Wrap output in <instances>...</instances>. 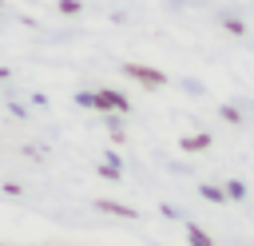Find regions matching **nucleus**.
I'll list each match as a JSON object with an SVG mask.
<instances>
[{
	"mask_svg": "<svg viewBox=\"0 0 254 246\" xmlns=\"http://www.w3.org/2000/svg\"><path fill=\"white\" fill-rule=\"evenodd\" d=\"M83 107H95V111H115V115H127L131 111V99L123 91H111V87H99L95 95H79Z\"/></svg>",
	"mask_w": 254,
	"mask_h": 246,
	"instance_id": "obj_1",
	"label": "nucleus"
},
{
	"mask_svg": "<svg viewBox=\"0 0 254 246\" xmlns=\"http://www.w3.org/2000/svg\"><path fill=\"white\" fill-rule=\"evenodd\" d=\"M123 75L135 79V83H143V87H163V83H167V71H159V67H151V63H135V60L123 63Z\"/></svg>",
	"mask_w": 254,
	"mask_h": 246,
	"instance_id": "obj_2",
	"label": "nucleus"
},
{
	"mask_svg": "<svg viewBox=\"0 0 254 246\" xmlns=\"http://www.w3.org/2000/svg\"><path fill=\"white\" fill-rule=\"evenodd\" d=\"M99 179H111V183H115V179H119V167H115V163H103V167H99Z\"/></svg>",
	"mask_w": 254,
	"mask_h": 246,
	"instance_id": "obj_9",
	"label": "nucleus"
},
{
	"mask_svg": "<svg viewBox=\"0 0 254 246\" xmlns=\"http://www.w3.org/2000/svg\"><path fill=\"white\" fill-rule=\"evenodd\" d=\"M187 246H214V238H210L198 222H187Z\"/></svg>",
	"mask_w": 254,
	"mask_h": 246,
	"instance_id": "obj_5",
	"label": "nucleus"
},
{
	"mask_svg": "<svg viewBox=\"0 0 254 246\" xmlns=\"http://www.w3.org/2000/svg\"><path fill=\"white\" fill-rule=\"evenodd\" d=\"M222 115H226L230 123H242V111H238V107H222Z\"/></svg>",
	"mask_w": 254,
	"mask_h": 246,
	"instance_id": "obj_10",
	"label": "nucleus"
},
{
	"mask_svg": "<svg viewBox=\"0 0 254 246\" xmlns=\"http://www.w3.org/2000/svg\"><path fill=\"white\" fill-rule=\"evenodd\" d=\"M210 143H214V135H206V131H194V135H183V139H179V147H183L187 155H198V151H210Z\"/></svg>",
	"mask_w": 254,
	"mask_h": 246,
	"instance_id": "obj_3",
	"label": "nucleus"
},
{
	"mask_svg": "<svg viewBox=\"0 0 254 246\" xmlns=\"http://www.w3.org/2000/svg\"><path fill=\"white\" fill-rule=\"evenodd\" d=\"M8 75H12V71H8V67H4V63H0V79H8Z\"/></svg>",
	"mask_w": 254,
	"mask_h": 246,
	"instance_id": "obj_11",
	"label": "nucleus"
},
{
	"mask_svg": "<svg viewBox=\"0 0 254 246\" xmlns=\"http://www.w3.org/2000/svg\"><path fill=\"white\" fill-rule=\"evenodd\" d=\"M95 210L99 214H111V218H135V206H123L115 198H95Z\"/></svg>",
	"mask_w": 254,
	"mask_h": 246,
	"instance_id": "obj_4",
	"label": "nucleus"
},
{
	"mask_svg": "<svg viewBox=\"0 0 254 246\" xmlns=\"http://www.w3.org/2000/svg\"><path fill=\"white\" fill-rule=\"evenodd\" d=\"M222 194H226V202H230V198H234V202H238V198H246V186H242V183H234V179H230V183H222Z\"/></svg>",
	"mask_w": 254,
	"mask_h": 246,
	"instance_id": "obj_6",
	"label": "nucleus"
},
{
	"mask_svg": "<svg viewBox=\"0 0 254 246\" xmlns=\"http://www.w3.org/2000/svg\"><path fill=\"white\" fill-rule=\"evenodd\" d=\"M198 194H202V198H210V202H226L222 186H214V183H202V186H198Z\"/></svg>",
	"mask_w": 254,
	"mask_h": 246,
	"instance_id": "obj_7",
	"label": "nucleus"
},
{
	"mask_svg": "<svg viewBox=\"0 0 254 246\" xmlns=\"http://www.w3.org/2000/svg\"><path fill=\"white\" fill-rule=\"evenodd\" d=\"M56 8H60L64 16H79V0H60Z\"/></svg>",
	"mask_w": 254,
	"mask_h": 246,
	"instance_id": "obj_8",
	"label": "nucleus"
}]
</instances>
